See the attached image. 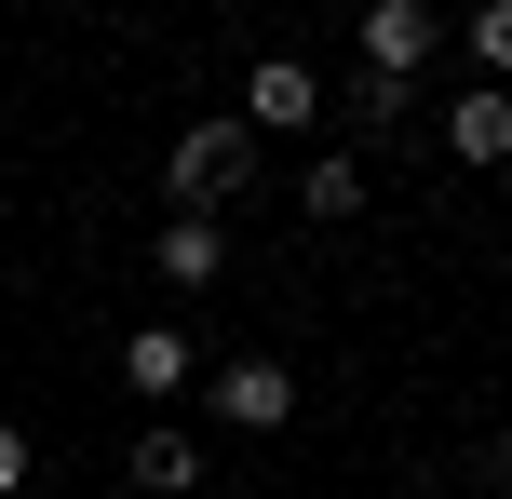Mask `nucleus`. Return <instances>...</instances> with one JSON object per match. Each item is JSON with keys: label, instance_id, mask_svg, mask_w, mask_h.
<instances>
[{"label": "nucleus", "instance_id": "obj_1", "mask_svg": "<svg viewBox=\"0 0 512 499\" xmlns=\"http://www.w3.org/2000/svg\"><path fill=\"white\" fill-rule=\"evenodd\" d=\"M162 189H176V216H216V203H243V189H256V135H243V108L189 122V135H176V162H162Z\"/></svg>", "mask_w": 512, "mask_h": 499}, {"label": "nucleus", "instance_id": "obj_2", "mask_svg": "<svg viewBox=\"0 0 512 499\" xmlns=\"http://www.w3.org/2000/svg\"><path fill=\"white\" fill-rule=\"evenodd\" d=\"M283 419H297V365L230 351V365H216V432H283Z\"/></svg>", "mask_w": 512, "mask_h": 499}, {"label": "nucleus", "instance_id": "obj_3", "mask_svg": "<svg viewBox=\"0 0 512 499\" xmlns=\"http://www.w3.org/2000/svg\"><path fill=\"white\" fill-rule=\"evenodd\" d=\"M310 122H324V81L297 54H256L243 68V135H310Z\"/></svg>", "mask_w": 512, "mask_h": 499}, {"label": "nucleus", "instance_id": "obj_4", "mask_svg": "<svg viewBox=\"0 0 512 499\" xmlns=\"http://www.w3.org/2000/svg\"><path fill=\"white\" fill-rule=\"evenodd\" d=\"M432 54H445V14H432V0H378V14H364V68H378V81H418Z\"/></svg>", "mask_w": 512, "mask_h": 499}, {"label": "nucleus", "instance_id": "obj_5", "mask_svg": "<svg viewBox=\"0 0 512 499\" xmlns=\"http://www.w3.org/2000/svg\"><path fill=\"white\" fill-rule=\"evenodd\" d=\"M149 257H162V284H176V297H203L216 270H230V216H162Z\"/></svg>", "mask_w": 512, "mask_h": 499}, {"label": "nucleus", "instance_id": "obj_6", "mask_svg": "<svg viewBox=\"0 0 512 499\" xmlns=\"http://www.w3.org/2000/svg\"><path fill=\"white\" fill-rule=\"evenodd\" d=\"M445 149L486 176V162H512V95L499 81H472V95H445Z\"/></svg>", "mask_w": 512, "mask_h": 499}, {"label": "nucleus", "instance_id": "obj_7", "mask_svg": "<svg viewBox=\"0 0 512 499\" xmlns=\"http://www.w3.org/2000/svg\"><path fill=\"white\" fill-rule=\"evenodd\" d=\"M189 365H203V351H189L176 324H135V338H122V392H149V405L189 392Z\"/></svg>", "mask_w": 512, "mask_h": 499}, {"label": "nucleus", "instance_id": "obj_8", "mask_svg": "<svg viewBox=\"0 0 512 499\" xmlns=\"http://www.w3.org/2000/svg\"><path fill=\"white\" fill-rule=\"evenodd\" d=\"M135 486H149V499L203 486V432H135Z\"/></svg>", "mask_w": 512, "mask_h": 499}, {"label": "nucleus", "instance_id": "obj_9", "mask_svg": "<svg viewBox=\"0 0 512 499\" xmlns=\"http://www.w3.org/2000/svg\"><path fill=\"white\" fill-rule=\"evenodd\" d=\"M310 216H364V162L351 149H310V189H297Z\"/></svg>", "mask_w": 512, "mask_h": 499}, {"label": "nucleus", "instance_id": "obj_10", "mask_svg": "<svg viewBox=\"0 0 512 499\" xmlns=\"http://www.w3.org/2000/svg\"><path fill=\"white\" fill-rule=\"evenodd\" d=\"M405 108H418V81H378V68H364L351 95H337V122H364V135H391V122H405Z\"/></svg>", "mask_w": 512, "mask_h": 499}, {"label": "nucleus", "instance_id": "obj_11", "mask_svg": "<svg viewBox=\"0 0 512 499\" xmlns=\"http://www.w3.org/2000/svg\"><path fill=\"white\" fill-rule=\"evenodd\" d=\"M472 54H486V81L512 95V0H486V14H472Z\"/></svg>", "mask_w": 512, "mask_h": 499}, {"label": "nucleus", "instance_id": "obj_12", "mask_svg": "<svg viewBox=\"0 0 512 499\" xmlns=\"http://www.w3.org/2000/svg\"><path fill=\"white\" fill-rule=\"evenodd\" d=\"M27 473H41V446H27V432H14V419H0V499H14Z\"/></svg>", "mask_w": 512, "mask_h": 499}, {"label": "nucleus", "instance_id": "obj_13", "mask_svg": "<svg viewBox=\"0 0 512 499\" xmlns=\"http://www.w3.org/2000/svg\"><path fill=\"white\" fill-rule=\"evenodd\" d=\"M499 486H512V419H499Z\"/></svg>", "mask_w": 512, "mask_h": 499}]
</instances>
